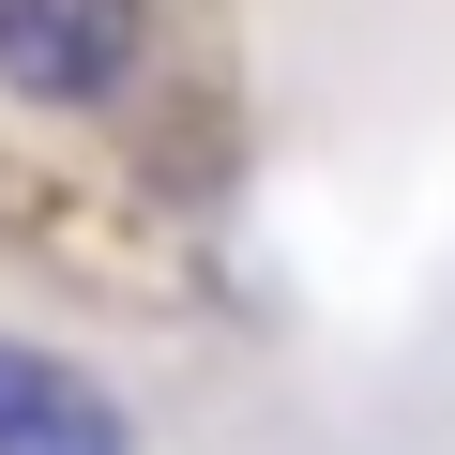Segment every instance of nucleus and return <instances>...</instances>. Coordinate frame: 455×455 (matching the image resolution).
Returning <instances> with one entry per match:
<instances>
[{
    "label": "nucleus",
    "instance_id": "nucleus-1",
    "mask_svg": "<svg viewBox=\"0 0 455 455\" xmlns=\"http://www.w3.org/2000/svg\"><path fill=\"white\" fill-rule=\"evenodd\" d=\"M152 0H0V92L16 107H122Z\"/></svg>",
    "mask_w": 455,
    "mask_h": 455
},
{
    "label": "nucleus",
    "instance_id": "nucleus-2",
    "mask_svg": "<svg viewBox=\"0 0 455 455\" xmlns=\"http://www.w3.org/2000/svg\"><path fill=\"white\" fill-rule=\"evenodd\" d=\"M0 455H137V425L61 349H16V334H0Z\"/></svg>",
    "mask_w": 455,
    "mask_h": 455
}]
</instances>
